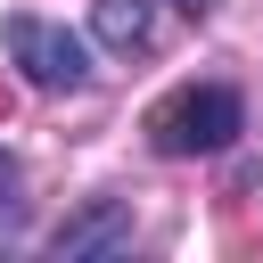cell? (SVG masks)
<instances>
[{
  "mask_svg": "<svg viewBox=\"0 0 263 263\" xmlns=\"http://www.w3.org/2000/svg\"><path fill=\"white\" fill-rule=\"evenodd\" d=\"M238 132H247V99H238L230 82H189V90H173V99L148 115L156 156H222Z\"/></svg>",
  "mask_w": 263,
  "mask_h": 263,
  "instance_id": "6da1fadb",
  "label": "cell"
},
{
  "mask_svg": "<svg viewBox=\"0 0 263 263\" xmlns=\"http://www.w3.org/2000/svg\"><path fill=\"white\" fill-rule=\"evenodd\" d=\"M8 58H16L25 82H41V90H82V82H90V49H82L66 25L33 16V8L8 16Z\"/></svg>",
  "mask_w": 263,
  "mask_h": 263,
  "instance_id": "7a4b0ae2",
  "label": "cell"
},
{
  "mask_svg": "<svg viewBox=\"0 0 263 263\" xmlns=\"http://www.w3.org/2000/svg\"><path fill=\"white\" fill-rule=\"evenodd\" d=\"M123 247H132V205H123V197H99L90 214L58 222V238H49V255H58V263H82V255H123Z\"/></svg>",
  "mask_w": 263,
  "mask_h": 263,
  "instance_id": "3957f363",
  "label": "cell"
},
{
  "mask_svg": "<svg viewBox=\"0 0 263 263\" xmlns=\"http://www.w3.org/2000/svg\"><path fill=\"white\" fill-rule=\"evenodd\" d=\"M99 49H148L156 41V0H90Z\"/></svg>",
  "mask_w": 263,
  "mask_h": 263,
  "instance_id": "277c9868",
  "label": "cell"
},
{
  "mask_svg": "<svg viewBox=\"0 0 263 263\" xmlns=\"http://www.w3.org/2000/svg\"><path fill=\"white\" fill-rule=\"evenodd\" d=\"M16 189H25V173H16V156L0 148V230H8L16 214H25V197H16Z\"/></svg>",
  "mask_w": 263,
  "mask_h": 263,
  "instance_id": "5b68a950",
  "label": "cell"
},
{
  "mask_svg": "<svg viewBox=\"0 0 263 263\" xmlns=\"http://www.w3.org/2000/svg\"><path fill=\"white\" fill-rule=\"evenodd\" d=\"M173 8H189V16H205V8H214V0H173Z\"/></svg>",
  "mask_w": 263,
  "mask_h": 263,
  "instance_id": "8992f818",
  "label": "cell"
}]
</instances>
